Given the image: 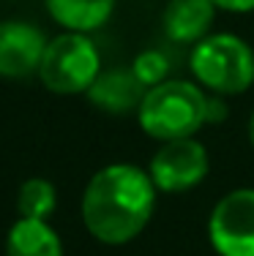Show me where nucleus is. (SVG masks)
Masks as SVG:
<instances>
[{
	"label": "nucleus",
	"mask_w": 254,
	"mask_h": 256,
	"mask_svg": "<svg viewBox=\"0 0 254 256\" xmlns=\"http://www.w3.org/2000/svg\"><path fill=\"white\" fill-rule=\"evenodd\" d=\"M101 74L99 46L88 38V33H66L50 38L39 66V79L47 90L58 96L88 93L90 84Z\"/></svg>",
	"instance_id": "nucleus-4"
},
{
	"label": "nucleus",
	"mask_w": 254,
	"mask_h": 256,
	"mask_svg": "<svg viewBox=\"0 0 254 256\" xmlns=\"http://www.w3.org/2000/svg\"><path fill=\"white\" fill-rule=\"evenodd\" d=\"M50 16L71 33H93L110 22L118 0H44Z\"/></svg>",
	"instance_id": "nucleus-10"
},
{
	"label": "nucleus",
	"mask_w": 254,
	"mask_h": 256,
	"mask_svg": "<svg viewBox=\"0 0 254 256\" xmlns=\"http://www.w3.org/2000/svg\"><path fill=\"white\" fill-rule=\"evenodd\" d=\"M194 82L213 96H240L254 84V50L235 33H210L191 46Z\"/></svg>",
	"instance_id": "nucleus-3"
},
{
	"label": "nucleus",
	"mask_w": 254,
	"mask_h": 256,
	"mask_svg": "<svg viewBox=\"0 0 254 256\" xmlns=\"http://www.w3.org/2000/svg\"><path fill=\"white\" fill-rule=\"evenodd\" d=\"M219 8L213 0H167L161 14V30L172 44L194 46L213 30Z\"/></svg>",
	"instance_id": "nucleus-8"
},
{
	"label": "nucleus",
	"mask_w": 254,
	"mask_h": 256,
	"mask_svg": "<svg viewBox=\"0 0 254 256\" xmlns=\"http://www.w3.org/2000/svg\"><path fill=\"white\" fill-rule=\"evenodd\" d=\"M224 118H227L224 96H213V93H208V123H221Z\"/></svg>",
	"instance_id": "nucleus-15"
},
{
	"label": "nucleus",
	"mask_w": 254,
	"mask_h": 256,
	"mask_svg": "<svg viewBox=\"0 0 254 256\" xmlns=\"http://www.w3.org/2000/svg\"><path fill=\"white\" fill-rule=\"evenodd\" d=\"M145 90L148 88L134 76L131 68H110L101 71L85 96L96 109H101L107 114H129V112L137 114V109L145 98Z\"/></svg>",
	"instance_id": "nucleus-9"
},
{
	"label": "nucleus",
	"mask_w": 254,
	"mask_h": 256,
	"mask_svg": "<svg viewBox=\"0 0 254 256\" xmlns=\"http://www.w3.org/2000/svg\"><path fill=\"white\" fill-rule=\"evenodd\" d=\"M156 191L148 169L137 164H107L88 180L82 194V224L104 246H126L148 229L156 212Z\"/></svg>",
	"instance_id": "nucleus-1"
},
{
	"label": "nucleus",
	"mask_w": 254,
	"mask_h": 256,
	"mask_svg": "<svg viewBox=\"0 0 254 256\" xmlns=\"http://www.w3.org/2000/svg\"><path fill=\"white\" fill-rule=\"evenodd\" d=\"M213 6L227 14H251L254 11V0H213Z\"/></svg>",
	"instance_id": "nucleus-14"
},
{
	"label": "nucleus",
	"mask_w": 254,
	"mask_h": 256,
	"mask_svg": "<svg viewBox=\"0 0 254 256\" xmlns=\"http://www.w3.org/2000/svg\"><path fill=\"white\" fill-rule=\"evenodd\" d=\"M58 207V191L50 180L30 178L22 182L20 196H17V210L22 218H36V221H50V216Z\"/></svg>",
	"instance_id": "nucleus-12"
},
{
	"label": "nucleus",
	"mask_w": 254,
	"mask_h": 256,
	"mask_svg": "<svg viewBox=\"0 0 254 256\" xmlns=\"http://www.w3.org/2000/svg\"><path fill=\"white\" fill-rule=\"evenodd\" d=\"M47 44L50 41H47L44 30H39L30 22H0V76L25 79L30 74H39Z\"/></svg>",
	"instance_id": "nucleus-7"
},
{
	"label": "nucleus",
	"mask_w": 254,
	"mask_h": 256,
	"mask_svg": "<svg viewBox=\"0 0 254 256\" xmlns=\"http://www.w3.org/2000/svg\"><path fill=\"white\" fill-rule=\"evenodd\" d=\"M131 71L145 88H156L169 79V58L159 50H142L131 63Z\"/></svg>",
	"instance_id": "nucleus-13"
},
{
	"label": "nucleus",
	"mask_w": 254,
	"mask_h": 256,
	"mask_svg": "<svg viewBox=\"0 0 254 256\" xmlns=\"http://www.w3.org/2000/svg\"><path fill=\"white\" fill-rule=\"evenodd\" d=\"M208 242L216 256H254V188H232L208 216Z\"/></svg>",
	"instance_id": "nucleus-5"
},
{
	"label": "nucleus",
	"mask_w": 254,
	"mask_h": 256,
	"mask_svg": "<svg viewBox=\"0 0 254 256\" xmlns=\"http://www.w3.org/2000/svg\"><path fill=\"white\" fill-rule=\"evenodd\" d=\"M137 123L159 144L191 139L208 126V93L189 79H167L145 90Z\"/></svg>",
	"instance_id": "nucleus-2"
},
{
	"label": "nucleus",
	"mask_w": 254,
	"mask_h": 256,
	"mask_svg": "<svg viewBox=\"0 0 254 256\" xmlns=\"http://www.w3.org/2000/svg\"><path fill=\"white\" fill-rule=\"evenodd\" d=\"M210 156L197 136L164 142L148 164V174L159 194H189L208 178Z\"/></svg>",
	"instance_id": "nucleus-6"
},
{
	"label": "nucleus",
	"mask_w": 254,
	"mask_h": 256,
	"mask_svg": "<svg viewBox=\"0 0 254 256\" xmlns=\"http://www.w3.org/2000/svg\"><path fill=\"white\" fill-rule=\"evenodd\" d=\"M246 134H249V142H251V148H254V109H251V114H249V126H246Z\"/></svg>",
	"instance_id": "nucleus-16"
},
{
	"label": "nucleus",
	"mask_w": 254,
	"mask_h": 256,
	"mask_svg": "<svg viewBox=\"0 0 254 256\" xmlns=\"http://www.w3.org/2000/svg\"><path fill=\"white\" fill-rule=\"evenodd\" d=\"M6 256H63V240L50 221L20 218L6 237Z\"/></svg>",
	"instance_id": "nucleus-11"
}]
</instances>
